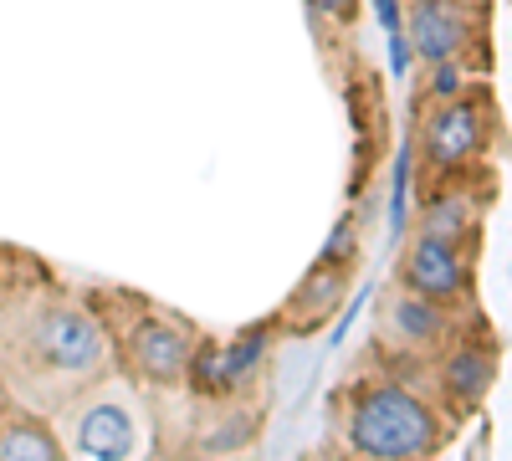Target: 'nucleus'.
I'll list each match as a JSON object with an SVG mask.
<instances>
[{
	"mask_svg": "<svg viewBox=\"0 0 512 461\" xmlns=\"http://www.w3.org/2000/svg\"><path fill=\"white\" fill-rule=\"evenodd\" d=\"M31 349L47 369H62V374H88L103 364V333L88 313L77 308H52L36 318V333H31Z\"/></svg>",
	"mask_w": 512,
	"mask_h": 461,
	"instance_id": "f03ea898",
	"label": "nucleus"
},
{
	"mask_svg": "<svg viewBox=\"0 0 512 461\" xmlns=\"http://www.w3.org/2000/svg\"><path fill=\"white\" fill-rule=\"evenodd\" d=\"M466 231V211L461 205H436L431 221H425V236H441V241H461Z\"/></svg>",
	"mask_w": 512,
	"mask_h": 461,
	"instance_id": "9b49d317",
	"label": "nucleus"
},
{
	"mask_svg": "<svg viewBox=\"0 0 512 461\" xmlns=\"http://www.w3.org/2000/svg\"><path fill=\"white\" fill-rule=\"evenodd\" d=\"M190 364V339L169 323H144L134 333V369L144 380H175Z\"/></svg>",
	"mask_w": 512,
	"mask_h": 461,
	"instance_id": "39448f33",
	"label": "nucleus"
},
{
	"mask_svg": "<svg viewBox=\"0 0 512 461\" xmlns=\"http://www.w3.org/2000/svg\"><path fill=\"white\" fill-rule=\"evenodd\" d=\"M410 41L425 62H451L466 47V21L451 0H420L410 11Z\"/></svg>",
	"mask_w": 512,
	"mask_h": 461,
	"instance_id": "20e7f679",
	"label": "nucleus"
},
{
	"mask_svg": "<svg viewBox=\"0 0 512 461\" xmlns=\"http://www.w3.org/2000/svg\"><path fill=\"white\" fill-rule=\"evenodd\" d=\"M0 456H11V461H52L57 456V441L41 431V426L21 421L11 431H0Z\"/></svg>",
	"mask_w": 512,
	"mask_h": 461,
	"instance_id": "9d476101",
	"label": "nucleus"
},
{
	"mask_svg": "<svg viewBox=\"0 0 512 461\" xmlns=\"http://www.w3.org/2000/svg\"><path fill=\"white\" fill-rule=\"evenodd\" d=\"M477 144H482V123H477L472 108H461V103H451L446 113H436L431 129H425V149H431L436 164H461Z\"/></svg>",
	"mask_w": 512,
	"mask_h": 461,
	"instance_id": "0eeeda50",
	"label": "nucleus"
},
{
	"mask_svg": "<svg viewBox=\"0 0 512 461\" xmlns=\"http://www.w3.org/2000/svg\"><path fill=\"white\" fill-rule=\"evenodd\" d=\"M390 328L400 333V339H436V333L446 328V318H441V303L420 298V292H400V298L390 303Z\"/></svg>",
	"mask_w": 512,
	"mask_h": 461,
	"instance_id": "6e6552de",
	"label": "nucleus"
},
{
	"mask_svg": "<svg viewBox=\"0 0 512 461\" xmlns=\"http://www.w3.org/2000/svg\"><path fill=\"white\" fill-rule=\"evenodd\" d=\"M349 436L369 456H431L436 441H441L436 415L425 410L410 390H400V385L364 390L359 405H354Z\"/></svg>",
	"mask_w": 512,
	"mask_h": 461,
	"instance_id": "f257e3e1",
	"label": "nucleus"
},
{
	"mask_svg": "<svg viewBox=\"0 0 512 461\" xmlns=\"http://www.w3.org/2000/svg\"><path fill=\"white\" fill-rule=\"evenodd\" d=\"M77 451L98 456V461L128 456L134 451V421H128V410L123 405H93L77 426Z\"/></svg>",
	"mask_w": 512,
	"mask_h": 461,
	"instance_id": "423d86ee",
	"label": "nucleus"
},
{
	"mask_svg": "<svg viewBox=\"0 0 512 461\" xmlns=\"http://www.w3.org/2000/svg\"><path fill=\"white\" fill-rule=\"evenodd\" d=\"M456 82H461V77H456V72H451V67L441 62V77H436V93H441V98H456Z\"/></svg>",
	"mask_w": 512,
	"mask_h": 461,
	"instance_id": "f8f14e48",
	"label": "nucleus"
},
{
	"mask_svg": "<svg viewBox=\"0 0 512 461\" xmlns=\"http://www.w3.org/2000/svg\"><path fill=\"white\" fill-rule=\"evenodd\" d=\"M487 385H492V359H487V354L466 349V354H456V359L446 364V390H451L461 405H477V400L487 395Z\"/></svg>",
	"mask_w": 512,
	"mask_h": 461,
	"instance_id": "1a4fd4ad",
	"label": "nucleus"
},
{
	"mask_svg": "<svg viewBox=\"0 0 512 461\" xmlns=\"http://www.w3.org/2000/svg\"><path fill=\"white\" fill-rule=\"evenodd\" d=\"M405 287L420 292L431 303H456L466 292V262H461V246L456 241H441V236H420L410 262H405Z\"/></svg>",
	"mask_w": 512,
	"mask_h": 461,
	"instance_id": "7ed1b4c3",
	"label": "nucleus"
}]
</instances>
